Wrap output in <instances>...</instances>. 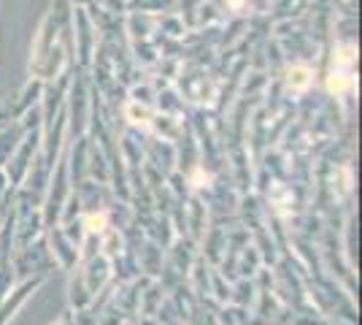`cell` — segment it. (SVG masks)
<instances>
[]
</instances>
